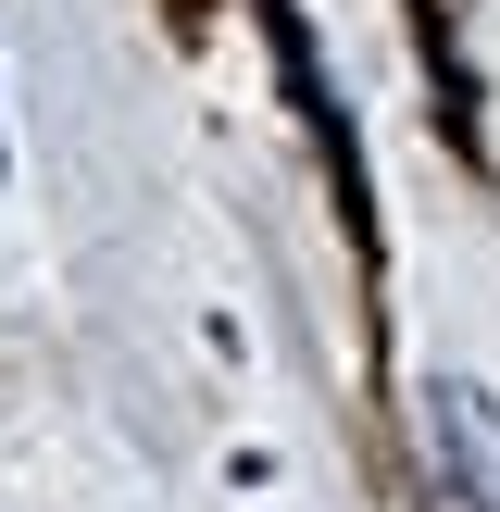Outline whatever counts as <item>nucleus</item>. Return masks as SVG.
Listing matches in <instances>:
<instances>
[{"label":"nucleus","instance_id":"obj_1","mask_svg":"<svg viewBox=\"0 0 500 512\" xmlns=\"http://www.w3.org/2000/svg\"><path fill=\"white\" fill-rule=\"evenodd\" d=\"M0 163H13V150H0Z\"/></svg>","mask_w":500,"mask_h":512}]
</instances>
